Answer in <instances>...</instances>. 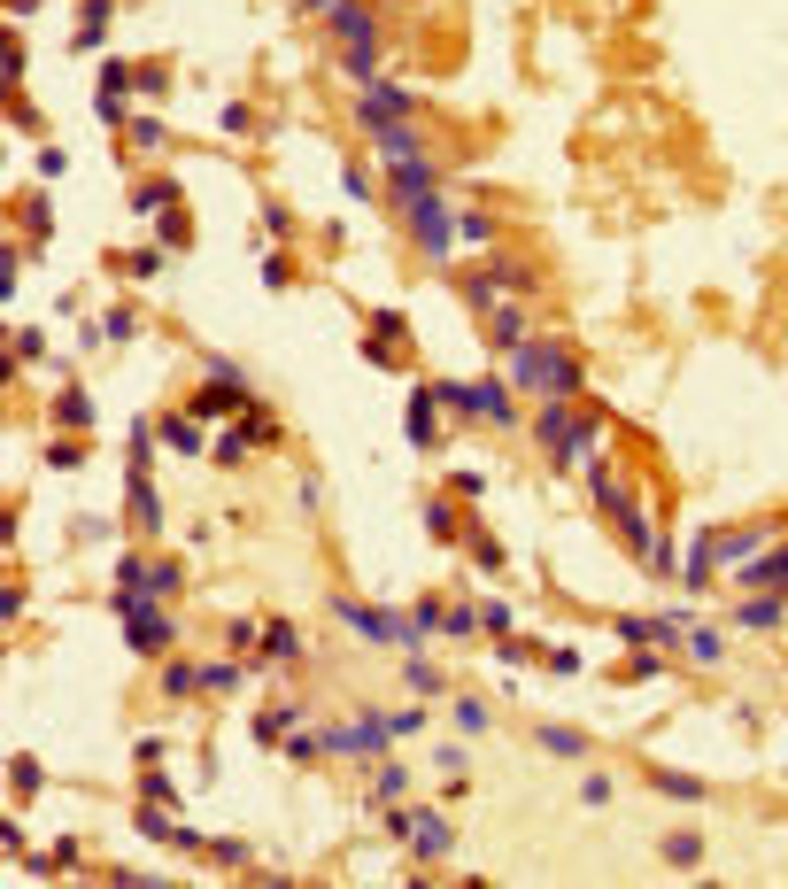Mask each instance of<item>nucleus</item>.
Segmentation results:
<instances>
[{
	"label": "nucleus",
	"instance_id": "aec40b11",
	"mask_svg": "<svg viewBox=\"0 0 788 889\" xmlns=\"http://www.w3.org/2000/svg\"><path fill=\"white\" fill-rule=\"evenodd\" d=\"M480 272H487V279H495V287H510V295H525V287H534V272H525V263H510V255H502V248H495V255H487V263H480Z\"/></svg>",
	"mask_w": 788,
	"mask_h": 889
},
{
	"label": "nucleus",
	"instance_id": "b1692460",
	"mask_svg": "<svg viewBox=\"0 0 788 889\" xmlns=\"http://www.w3.org/2000/svg\"><path fill=\"white\" fill-rule=\"evenodd\" d=\"M665 866H680V874H688V866H704V836H688V828H680V836H665Z\"/></svg>",
	"mask_w": 788,
	"mask_h": 889
},
{
	"label": "nucleus",
	"instance_id": "c85d7f7f",
	"mask_svg": "<svg viewBox=\"0 0 788 889\" xmlns=\"http://www.w3.org/2000/svg\"><path fill=\"white\" fill-rule=\"evenodd\" d=\"M247 449H255V433H247V425H232V433L217 441V465H247Z\"/></svg>",
	"mask_w": 788,
	"mask_h": 889
},
{
	"label": "nucleus",
	"instance_id": "5701e85b",
	"mask_svg": "<svg viewBox=\"0 0 788 889\" xmlns=\"http://www.w3.org/2000/svg\"><path fill=\"white\" fill-rule=\"evenodd\" d=\"M54 418H62V425H94V395H85V387H62V395H54Z\"/></svg>",
	"mask_w": 788,
	"mask_h": 889
},
{
	"label": "nucleus",
	"instance_id": "4c0bfd02",
	"mask_svg": "<svg viewBox=\"0 0 788 889\" xmlns=\"http://www.w3.org/2000/svg\"><path fill=\"white\" fill-rule=\"evenodd\" d=\"M340 187H348V202H372V194H379V187H372V170H364V163H348V178H340Z\"/></svg>",
	"mask_w": 788,
	"mask_h": 889
},
{
	"label": "nucleus",
	"instance_id": "de8ad7c7",
	"mask_svg": "<svg viewBox=\"0 0 788 889\" xmlns=\"http://www.w3.org/2000/svg\"><path fill=\"white\" fill-rule=\"evenodd\" d=\"M688 658H704V665H712V658H719V635H712V627H695V635H688Z\"/></svg>",
	"mask_w": 788,
	"mask_h": 889
},
{
	"label": "nucleus",
	"instance_id": "6ab92c4d",
	"mask_svg": "<svg viewBox=\"0 0 788 889\" xmlns=\"http://www.w3.org/2000/svg\"><path fill=\"white\" fill-rule=\"evenodd\" d=\"M487 333H495V348H525V310L495 302V310H487Z\"/></svg>",
	"mask_w": 788,
	"mask_h": 889
},
{
	"label": "nucleus",
	"instance_id": "2f4dec72",
	"mask_svg": "<svg viewBox=\"0 0 788 889\" xmlns=\"http://www.w3.org/2000/svg\"><path fill=\"white\" fill-rule=\"evenodd\" d=\"M162 140H170V132H162V117H132V147H140V155H155Z\"/></svg>",
	"mask_w": 788,
	"mask_h": 889
},
{
	"label": "nucleus",
	"instance_id": "e433bc0d",
	"mask_svg": "<svg viewBox=\"0 0 788 889\" xmlns=\"http://www.w3.org/2000/svg\"><path fill=\"white\" fill-rule=\"evenodd\" d=\"M410 688H417V696H441V688H449V681H441V673H433V665H425V658H410Z\"/></svg>",
	"mask_w": 788,
	"mask_h": 889
},
{
	"label": "nucleus",
	"instance_id": "c9c22d12",
	"mask_svg": "<svg viewBox=\"0 0 788 889\" xmlns=\"http://www.w3.org/2000/svg\"><path fill=\"white\" fill-rule=\"evenodd\" d=\"M657 789L680 796V805H695V796H704V781H688V773H657Z\"/></svg>",
	"mask_w": 788,
	"mask_h": 889
},
{
	"label": "nucleus",
	"instance_id": "603ef678",
	"mask_svg": "<svg viewBox=\"0 0 788 889\" xmlns=\"http://www.w3.org/2000/svg\"><path fill=\"white\" fill-rule=\"evenodd\" d=\"M16 9H39V0H16Z\"/></svg>",
	"mask_w": 788,
	"mask_h": 889
},
{
	"label": "nucleus",
	"instance_id": "7c9ffc66",
	"mask_svg": "<svg viewBox=\"0 0 788 889\" xmlns=\"http://www.w3.org/2000/svg\"><path fill=\"white\" fill-rule=\"evenodd\" d=\"M464 542H472V565L480 573H502V542H495V533H464Z\"/></svg>",
	"mask_w": 788,
	"mask_h": 889
},
{
	"label": "nucleus",
	"instance_id": "4468645a",
	"mask_svg": "<svg viewBox=\"0 0 788 889\" xmlns=\"http://www.w3.org/2000/svg\"><path fill=\"white\" fill-rule=\"evenodd\" d=\"M449 843H457V836H449V820H441V813H410V851H417L425 866H433V858H449Z\"/></svg>",
	"mask_w": 788,
	"mask_h": 889
},
{
	"label": "nucleus",
	"instance_id": "a19ab883",
	"mask_svg": "<svg viewBox=\"0 0 788 889\" xmlns=\"http://www.w3.org/2000/svg\"><path fill=\"white\" fill-rule=\"evenodd\" d=\"M9 773H16V789H24V796H39V789H47V773H39V758H16Z\"/></svg>",
	"mask_w": 788,
	"mask_h": 889
},
{
	"label": "nucleus",
	"instance_id": "c756f323",
	"mask_svg": "<svg viewBox=\"0 0 788 889\" xmlns=\"http://www.w3.org/2000/svg\"><path fill=\"white\" fill-rule=\"evenodd\" d=\"M457 728H464V735H487V728H495V711H487L480 696H464V704H457Z\"/></svg>",
	"mask_w": 788,
	"mask_h": 889
},
{
	"label": "nucleus",
	"instance_id": "423d86ee",
	"mask_svg": "<svg viewBox=\"0 0 788 889\" xmlns=\"http://www.w3.org/2000/svg\"><path fill=\"white\" fill-rule=\"evenodd\" d=\"M441 403H449V410H464V418H487V425H510V418H518V403H510V387H502V380H480V387L441 380Z\"/></svg>",
	"mask_w": 788,
	"mask_h": 889
},
{
	"label": "nucleus",
	"instance_id": "a878e982",
	"mask_svg": "<svg viewBox=\"0 0 788 889\" xmlns=\"http://www.w3.org/2000/svg\"><path fill=\"white\" fill-rule=\"evenodd\" d=\"M109 9H117V0H85V24H77V47H101V32H109Z\"/></svg>",
	"mask_w": 788,
	"mask_h": 889
},
{
	"label": "nucleus",
	"instance_id": "39448f33",
	"mask_svg": "<svg viewBox=\"0 0 788 889\" xmlns=\"http://www.w3.org/2000/svg\"><path fill=\"white\" fill-rule=\"evenodd\" d=\"M332 618H348V635H364V642H379V650H410V618H402V611H387V603H356V596H340V603H332Z\"/></svg>",
	"mask_w": 788,
	"mask_h": 889
},
{
	"label": "nucleus",
	"instance_id": "4be33fe9",
	"mask_svg": "<svg viewBox=\"0 0 788 889\" xmlns=\"http://www.w3.org/2000/svg\"><path fill=\"white\" fill-rule=\"evenodd\" d=\"M263 658H271V665H279V658H302V635L287 627V618H271V627H263Z\"/></svg>",
	"mask_w": 788,
	"mask_h": 889
},
{
	"label": "nucleus",
	"instance_id": "3c124183",
	"mask_svg": "<svg viewBox=\"0 0 788 889\" xmlns=\"http://www.w3.org/2000/svg\"><path fill=\"white\" fill-rule=\"evenodd\" d=\"M302 9H310V16H332V9H340V0H302Z\"/></svg>",
	"mask_w": 788,
	"mask_h": 889
},
{
	"label": "nucleus",
	"instance_id": "8fccbe9b",
	"mask_svg": "<svg viewBox=\"0 0 788 889\" xmlns=\"http://www.w3.org/2000/svg\"><path fill=\"white\" fill-rule=\"evenodd\" d=\"M209 858H225V866H247V843H232V836H217V843H209Z\"/></svg>",
	"mask_w": 788,
	"mask_h": 889
},
{
	"label": "nucleus",
	"instance_id": "cd10ccee",
	"mask_svg": "<svg viewBox=\"0 0 788 889\" xmlns=\"http://www.w3.org/2000/svg\"><path fill=\"white\" fill-rule=\"evenodd\" d=\"M425 533H433V542H457L464 526H457V510H449V503H425Z\"/></svg>",
	"mask_w": 788,
	"mask_h": 889
},
{
	"label": "nucleus",
	"instance_id": "72a5a7b5",
	"mask_svg": "<svg viewBox=\"0 0 788 889\" xmlns=\"http://www.w3.org/2000/svg\"><path fill=\"white\" fill-rule=\"evenodd\" d=\"M47 465H62V472H77V465H85V441H47Z\"/></svg>",
	"mask_w": 788,
	"mask_h": 889
},
{
	"label": "nucleus",
	"instance_id": "473e14b6",
	"mask_svg": "<svg viewBox=\"0 0 788 889\" xmlns=\"http://www.w3.org/2000/svg\"><path fill=\"white\" fill-rule=\"evenodd\" d=\"M372 805H402V766H379V781H372Z\"/></svg>",
	"mask_w": 788,
	"mask_h": 889
},
{
	"label": "nucleus",
	"instance_id": "f03ea898",
	"mask_svg": "<svg viewBox=\"0 0 788 889\" xmlns=\"http://www.w3.org/2000/svg\"><path fill=\"white\" fill-rule=\"evenodd\" d=\"M325 24H332V39H340V55H348V77L372 85V77H379V16L364 9V0H340Z\"/></svg>",
	"mask_w": 788,
	"mask_h": 889
},
{
	"label": "nucleus",
	"instance_id": "7ed1b4c3",
	"mask_svg": "<svg viewBox=\"0 0 788 889\" xmlns=\"http://www.w3.org/2000/svg\"><path fill=\"white\" fill-rule=\"evenodd\" d=\"M534 441H542V457H549V465H580V457L595 449V425H587L580 410H565V403H542Z\"/></svg>",
	"mask_w": 788,
	"mask_h": 889
},
{
	"label": "nucleus",
	"instance_id": "79ce46f5",
	"mask_svg": "<svg viewBox=\"0 0 788 889\" xmlns=\"http://www.w3.org/2000/svg\"><path fill=\"white\" fill-rule=\"evenodd\" d=\"M0 77H9V94L24 85V39H9V55H0Z\"/></svg>",
	"mask_w": 788,
	"mask_h": 889
},
{
	"label": "nucleus",
	"instance_id": "0eeeda50",
	"mask_svg": "<svg viewBox=\"0 0 788 889\" xmlns=\"http://www.w3.org/2000/svg\"><path fill=\"white\" fill-rule=\"evenodd\" d=\"M202 418H225V410H247V372L240 364H209V387L194 395Z\"/></svg>",
	"mask_w": 788,
	"mask_h": 889
},
{
	"label": "nucleus",
	"instance_id": "09e8293b",
	"mask_svg": "<svg viewBox=\"0 0 788 889\" xmlns=\"http://www.w3.org/2000/svg\"><path fill=\"white\" fill-rule=\"evenodd\" d=\"M580 805H610V773H587L580 781Z\"/></svg>",
	"mask_w": 788,
	"mask_h": 889
},
{
	"label": "nucleus",
	"instance_id": "1a4fd4ad",
	"mask_svg": "<svg viewBox=\"0 0 788 889\" xmlns=\"http://www.w3.org/2000/svg\"><path fill=\"white\" fill-rule=\"evenodd\" d=\"M356 124H364V132H379V124H410V94H402V85H387V77H372L364 101H356Z\"/></svg>",
	"mask_w": 788,
	"mask_h": 889
},
{
	"label": "nucleus",
	"instance_id": "c03bdc74",
	"mask_svg": "<svg viewBox=\"0 0 788 889\" xmlns=\"http://www.w3.org/2000/svg\"><path fill=\"white\" fill-rule=\"evenodd\" d=\"M627 681H665V658H657V650H642V658L627 665Z\"/></svg>",
	"mask_w": 788,
	"mask_h": 889
},
{
	"label": "nucleus",
	"instance_id": "37998d69",
	"mask_svg": "<svg viewBox=\"0 0 788 889\" xmlns=\"http://www.w3.org/2000/svg\"><path fill=\"white\" fill-rule=\"evenodd\" d=\"M433 766H441L449 781H464V750H457V743H433Z\"/></svg>",
	"mask_w": 788,
	"mask_h": 889
},
{
	"label": "nucleus",
	"instance_id": "a18cd8bd",
	"mask_svg": "<svg viewBox=\"0 0 788 889\" xmlns=\"http://www.w3.org/2000/svg\"><path fill=\"white\" fill-rule=\"evenodd\" d=\"M124 272H132V279H155V272H162V255H155V248H140V255H124Z\"/></svg>",
	"mask_w": 788,
	"mask_h": 889
},
{
	"label": "nucleus",
	"instance_id": "6e6552de",
	"mask_svg": "<svg viewBox=\"0 0 788 889\" xmlns=\"http://www.w3.org/2000/svg\"><path fill=\"white\" fill-rule=\"evenodd\" d=\"M610 635H619V642H634V650H650V642H680V635H688V618H665V611H627V618H610Z\"/></svg>",
	"mask_w": 788,
	"mask_h": 889
},
{
	"label": "nucleus",
	"instance_id": "2eb2a0df",
	"mask_svg": "<svg viewBox=\"0 0 788 889\" xmlns=\"http://www.w3.org/2000/svg\"><path fill=\"white\" fill-rule=\"evenodd\" d=\"M179 178H140V187H132V217H170V209H179Z\"/></svg>",
	"mask_w": 788,
	"mask_h": 889
},
{
	"label": "nucleus",
	"instance_id": "bb28decb",
	"mask_svg": "<svg viewBox=\"0 0 788 889\" xmlns=\"http://www.w3.org/2000/svg\"><path fill=\"white\" fill-rule=\"evenodd\" d=\"M294 720H302L294 704H271V711H263V720H255V743H279V735H287Z\"/></svg>",
	"mask_w": 788,
	"mask_h": 889
},
{
	"label": "nucleus",
	"instance_id": "ea45409f",
	"mask_svg": "<svg viewBox=\"0 0 788 889\" xmlns=\"http://www.w3.org/2000/svg\"><path fill=\"white\" fill-rule=\"evenodd\" d=\"M101 333H109V340H132V333H140V310H109Z\"/></svg>",
	"mask_w": 788,
	"mask_h": 889
},
{
	"label": "nucleus",
	"instance_id": "393cba45",
	"mask_svg": "<svg viewBox=\"0 0 788 889\" xmlns=\"http://www.w3.org/2000/svg\"><path fill=\"white\" fill-rule=\"evenodd\" d=\"M240 681H247V673H240L232 658H217V665H202V696H232Z\"/></svg>",
	"mask_w": 788,
	"mask_h": 889
},
{
	"label": "nucleus",
	"instance_id": "9d476101",
	"mask_svg": "<svg viewBox=\"0 0 788 889\" xmlns=\"http://www.w3.org/2000/svg\"><path fill=\"white\" fill-rule=\"evenodd\" d=\"M402 425H410V449H433V441H441V387H417Z\"/></svg>",
	"mask_w": 788,
	"mask_h": 889
},
{
	"label": "nucleus",
	"instance_id": "f3484780",
	"mask_svg": "<svg viewBox=\"0 0 788 889\" xmlns=\"http://www.w3.org/2000/svg\"><path fill=\"white\" fill-rule=\"evenodd\" d=\"M155 433H162V449H179V457H202V410H170Z\"/></svg>",
	"mask_w": 788,
	"mask_h": 889
},
{
	"label": "nucleus",
	"instance_id": "412c9836",
	"mask_svg": "<svg viewBox=\"0 0 788 889\" xmlns=\"http://www.w3.org/2000/svg\"><path fill=\"white\" fill-rule=\"evenodd\" d=\"M542 750L572 766V758H587V735H580V728H542Z\"/></svg>",
	"mask_w": 788,
	"mask_h": 889
},
{
	"label": "nucleus",
	"instance_id": "a211bd4d",
	"mask_svg": "<svg viewBox=\"0 0 788 889\" xmlns=\"http://www.w3.org/2000/svg\"><path fill=\"white\" fill-rule=\"evenodd\" d=\"M441 618H449V603H441V596H425V603L410 611V650H425V642H441Z\"/></svg>",
	"mask_w": 788,
	"mask_h": 889
},
{
	"label": "nucleus",
	"instance_id": "49530a36",
	"mask_svg": "<svg viewBox=\"0 0 788 889\" xmlns=\"http://www.w3.org/2000/svg\"><path fill=\"white\" fill-rule=\"evenodd\" d=\"M510 618H518L510 603H487V611H480V627H487V635H510Z\"/></svg>",
	"mask_w": 788,
	"mask_h": 889
},
{
	"label": "nucleus",
	"instance_id": "f704fd0d",
	"mask_svg": "<svg viewBox=\"0 0 788 889\" xmlns=\"http://www.w3.org/2000/svg\"><path fill=\"white\" fill-rule=\"evenodd\" d=\"M162 688H170V696H194V688H202V665H170Z\"/></svg>",
	"mask_w": 788,
	"mask_h": 889
},
{
	"label": "nucleus",
	"instance_id": "20e7f679",
	"mask_svg": "<svg viewBox=\"0 0 788 889\" xmlns=\"http://www.w3.org/2000/svg\"><path fill=\"white\" fill-rule=\"evenodd\" d=\"M117 618H124V642L140 658H155V650L179 642V618L162 611V596H117Z\"/></svg>",
	"mask_w": 788,
	"mask_h": 889
},
{
	"label": "nucleus",
	"instance_id": "f257e3e1",
	"mask_svg": "<svg viewBox=\"0 0 788 889\" xmlns=\"http://www.w3.org/2000/svg\"><path fill=\"white\" fill-rule=\"evenodd\" d=\"M510 387L542 395V403L580 395V364H572V348H565V340H525V348H510Z\"/></svg>",
	"mask_w": 788,
	"mask_h": 889
},
{
	"label": "nucleus",
	"instance_id": "f8f14e48",
	"mask_svg": "<svg viewBox=\"0 0 788 889\" xmlns=\"http://www.w3.org/2000/svg\"><path fill=\"white\" fill-rule=\"evenodd\" d=\"M124 510L140 518V533H162V495H155V480L132 465V480H124Z\"/></svg>",
	"mask_w": 788,
	"mask_h": 889
},
{
	"label": "nucleus",
	"instance_id": "58836bf2",
	"mask_svg": "<svg viewBox=\"0 0 788 889\" xmlns=\"http://www.w3.org/2000/svg\"><path fill=\"white\" fill-rule=\"evenodd\" d=\"M24 225H32V240H47V225H54V209H47V194H32V202H24Z\"/></svg>",
	"mask_w": 788,
	"mask_h": 889
},
{
	"label": "nucleus",
	"instance_id": "dca6fc26",
	"mask_svg": "<svg viewBox=\"0 0 788 889\" xmlns=\"http://www.w3.org/2000/svg\"><path fill=\"white\" fill-rule=\"evenodd\" d=\"M372 147H379V163L395 170V163H425V140L410 132V124H379L372 132Z\"/></svg>",
	"mask_w": 788,
	"mask_h": 889
},
{
	"label": "nucleus",
	"instance_id": "9b49d317",
	"mask_svg": "<svg viewBox=\"0 0 788 889\" xmlns=\"http://www.w3.org/2000/svg\"><path fill=\"white\" fill-rule=\"evenodd\" d=\"M735 580H742V596H757V588H788V542H780V550H765V557H742V565H735Z\"/></svg>",
	"mask_w": 788,
	"mask_h": 889
},
{
	"label": "nucleus",
	"instance_id": "ddd939ff",
	"mask_svg": "<svg viewBox=\"0 0 788 889\" xmlns=\"http://www.w3.org/2000/svg\"><path fill=\"white\" fill-rule=\"evenodd\" d=\"M788 618V603H780V588H757V596H742V611H735V627H750V635H773Z\"/></svg>",
	"mask_w": 788,
	"mask_h": 889
}]
</instances>
